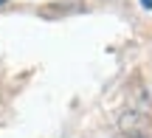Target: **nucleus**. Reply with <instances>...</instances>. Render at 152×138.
<instances>
[{"instance_id":"nucleus-1","label":"nucleus","mask_w":152,"mask_h":138,"mask_svg":"<svg viewBox=\"0 0 152 138\" xmlns=\"http://www.w3.org/2000/svg\"><path fill=\"white\" fill-rule=\"evenodd\" d=\"M141 6L144 9H152V0H141Z\"/></svg>"},{"instance_id":"nucleus-2","label":"nucleus","mask_w":152,"mask_h":138,"mask_svg":"<svg viewBox=\"0 0 152 138\" xmlns=\"http://www.w3.org/2000/svg\"><path fill=\"white\" fill-rule=\"evenodd\" d=\"M3 3H6V0H0V6H3Z\"/></svg>"}]
</instances>
